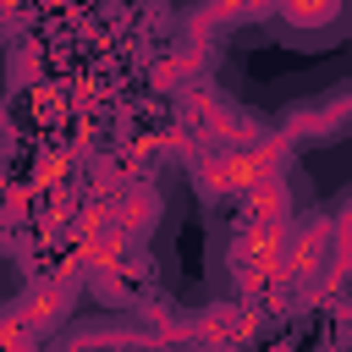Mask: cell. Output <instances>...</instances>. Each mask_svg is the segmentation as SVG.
Instances as JSON below:
<instances>
[{
	"label": "cell",
	"instance_id": "6da1fadb",
	"mask_svg": "<svg viewBox=\"0 0 352 352\" xmlns=\"http://www.w3.org/2000/svg\"><path fill=\"white\" fill-rule=\"evenodd\" d=\"M330 11H336V0H286V16H292L297 28H319Z\"/></svg>",
	"mask_w": 352,
	"mask_h": 352
},
{
	"label": "cell",
	"instance_id": "7a4b0ae2",
	"mask_svg": "<svg viewBox=\"0 0 352 352\" xmlns=\"http://www.w3.org/2000/svg\"><path fill=\"white\" fill-rule=\"evenodd\" d=\"M209 6H214L220 22H236V16H258V11H270V0H209Z\"/></svg>",
	"mask_w": 352,
	"mask_h": 352
}]
</instances>
